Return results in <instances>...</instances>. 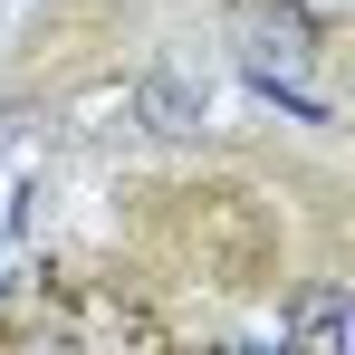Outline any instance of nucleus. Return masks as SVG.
Listing matches in <instances>:
<instances>
[{"mask_svg": "<svg viewBox=\"0 0 355 355\" xmlns=\"http://www.w3.org/2000/svg\"><path fill=\"white\" fill-rule=\"evenodd\" d=\"M346 327H355V317H346V297H336V288H317V297H297V307H288V336H317V346H346Z\"/></svg>", "mask_w": 355, "mask_h": 355, "instance_id": "obj_2", "label": "nucleus"}, {"mask_svg": "<svg viewBox=\"0 0 355 355\" xmlns=\"http://www.w3.org/2000/svg\"><path fill=\"white\" fill-rule=\"evenodd\" d=\"M202 116H211V96H202L182 67H144V77H135V125H144L154 144H192Z\"/></svg>", "mask_w": 355, "mask_h": 355, "instance_id": "obj_1", "label": "nucleus"}]
</instances>
